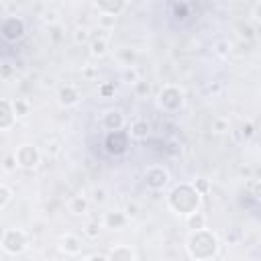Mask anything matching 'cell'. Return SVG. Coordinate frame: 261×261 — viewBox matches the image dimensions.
<instances>
[{
  "label": "cell",
  "instance_id": "cell-1",
  "mask_svg": "<svg viewBox=\"0 0 261 261\" xmlns=\"http://www.w3.org/2000/svg\"><path fill=\"white\" fill-rule=\"evenodd\" d=\"M188 253L196 261H208L218 253V237L212 230H194L188 237Z\"/></svg>",
  "mask_w": 261,
  "mask_h": 261
},
{
  "label": "cell",
  "instance_id": "cell-2",
  "mask_svg": "<svg viewBox=\"0 0 261 261\" xmlns=\"http://www.w3.org/2000/svg\"><path fill=\"white\" fill-rule=\"evenodd\" d=\"M169 208L177 214H190L200 206V194L190 184H179L169 192Z\"/></svg>",
  "mask_w": 261,
  "mask_h": 261
},
{
  "label": "cell",
  "instance_id": "cell-3",
  "mask_svg": "<svg viewBox=\"0 0 261 261\" xmlns=\"http://www.w3.org/2000/svg\"><path fill=\"white\" fill-rule=\"evenodd\" d=\"M184 92L177 86H165L161 88L159 96H157V104L159 108H163L165 112H177L184 106Z\"/></svg>",
  "mask_w": 261,
  "mask_h": 261
},
{
  "label": "cell",
  "instance_id": "cell-4",
  "mask_svg": "<svg viewBox=\"0 0 261 261\" xmlns=\"http://www.w3.org/2000/svg\"><path fill=\"white\" fill-rule=\"evenodd\" d=\"M0 243H2V249L10 255H18L27 249V234L20 230V228H8L4 230V234L0 237Z\"/></svg>",
  "mask_w": 261,
  "mask_h": 261
},
{
  "label": "cell",
  "instance_id": "cell-5",
  "mask_svg": "<svg viewBox=\"0 0 261 261\" xmlns=\"http://www.w3.org/2000/svg\"><path fill=\"white\" fill-rule=\"evenodd\" d=\"M14 159H16V165L22 167V169H35L39 163H41V151L35 147V145H20L16 151H14Z\"/></svg>",
  "mask_w": 261,
  "mask_h": 261
},
{
  "label": "cell",
  "instance_id": "cell-6",
  "mask_svg": "<svg viewBox=\"0 0 261 261\" xmlns=\"http://www.w3.org/2000/svg\"><path fill=\"white\" fill-rule=\"evenodd\" d=\"M143 179H145V186H147L149 190L159 192V190H163V188L169 184V173H167V169L161 167V165H151V167L145 169Z\"/></svg>",
  "mask_w": 261,
  "mask_h": 261
},
{
  "label": "cell",
  "instance_id": "cell-7",
  "mask_svg": "<svg viewBox=\"0 0 261 261\" xmlns=\"http://www.w3.org/2000/svg\"><path fill=\"white\" fill-rule=\"evenodd\" d=\"M0 35L8 43H14V41L22 39V35H24V22L18 16H6L0 22Z\"/></svg>",
  "mask_w": 261,
  "mask_h": 261
},
{
  "label": "cell",
  "instance_id": "cell-8",
  "mask_svg": "<svg viewBox=\"0 0 261 261\" xmlns=\"http://www.w3.org/2000/svg\"><path fill=\"white\" fill-rule=\"evenodd\" d=\"M106 151L112 153V155H122L128 147V137L122 133V130H116V133H108L106 137Z\"/></svg>",
  "mask_w": 261,
  "mask_h": 261
},
{
  "label": "cell",
  "instance_id": "cell-9",
  "mask_svg": "<svg viewBox=\"0 0 261 261\" xmlns=\"http://www.w3.org/2000/svg\"><path fill=\"white\" fill-rule=\"evenodd\" d=\"M122 124H124V116H122V112H120V110H116V108L108 110V112L102 116V126H104L106 130H110V133L120 130V128H122Z\"/></svg>",
  "mask_w": 261,
  "mask_h": 261
},
{
  "label": "cell",
  "instance_id": "cell-10",
  "mask_svg": "<svg viewBox=\"0 0 261 261\" xmlns=\"http://www.w3.org/2000/svg\"><path fill=\"white\" fill-rule=\"evenodd\" d=\"M57 100H59L61 106H73V104H77V100H80V92H77L75 86L65 84V86H61V88L57 90Z\"/></svg>",
  "mask_w": 261,
  "mask_h": 261
},
{
  "label": "cell",
  "instance_id": "cell-11",
  "mask_svg": "<svg viewBox=\"0 0 261 261\" xmlns=\"http://www.w3.org/2000/svg\"><path fill=\"white\" fill-rule=\"evenodd\" d=\"M14 110H12V102L8 100H0V130L10 128L14 124Z\"/></svg>",
  "mask_w": 261,
  "mask_h": 261
},
{
  "label": "cell",
  "instance_id": "cell-12",
  "mask_svg": "<svg viewBox=\"0 0 261 261\" xmlns=\"http://www.w3.org/2000/svg\"><path fill=\"white\" fill-rule=\"evenodd\" d=\"M82 239L77 234H65L61 239V251L67 255H80L82 253Z\"/></svg>",
  "mask_w": 261,
  "mask_h": 261
},
{
  "label": "cell",
  "instance_id": "cell-13",
  "mask_svg": "<svg viewBox=\"0 0 261 261\" xmlns=\"http://www.w3.org/2000/svg\"><path fill=\"white\" fill-rule=\"evenodd\" d=\"M108 261H135V251L128 245H116L110 249Z\"/></svg>",
  "mask_w": 261,
  "mask_h": 261
},
{
  "label": "cell",
  "instance_id": "cell-14",
  "mask_svg": "<svg viewBox=\"0 0 261 261\" xmlns=\"http://www.w3.org/2000/svg\"><path fill=\"white\" fill-rule=\"evenodd\" d=\"M106 228H112V230H116V228H122L124 224H126V216L122 214V210H112V212H106L104 214V222H102Z\"/></svg>",
  "mask_w": 261,
  "mask_h": 261
},
{
  "label": "cell",
  "instance_id": "cell-15",
  "mask_svg": "<svg viewBox=\"0 0 261 261\" xmlns=\"http://www.w3.org/2000/svg\"><path fill=\"white\" fill-rule=\"evenodd\" d=\"M96 8H98V12H104L106 16H118L124 8H126V2H122V0H116V2H98L96 4Z\"/></svg>",
  "mask_w": 261,
  "mask_h": 261
},
{
  "label": "cell",
  "instance_id": "cell-16",
  "mask_svg": "<svg viewBox=\"0 0 261 261\" xmlns=\"http://www.w3.org/2000/svg\"><path fill=\"white\" fill-rule=\"evenodd\" d=\"M186 226H188L192 232L206 228V214H204V212H198V210L186 214Z\"/></svg>",
  "mask_w": 261,
  "mask_h": 261
},
{
  "label": "cell",
  "instance_id": "cell-17",
  "mask_svg": "<svg viewBox=\"0 0 261 261\" xmlns=\"http://www.w3.org/2000/svg\"><path fill=\"white\" fill-rule=\"evenodd\" d=\"M130 137L133 139H139V141H143V139H147L149 137V133H151V124L147 122V120H143V118H139V120H135L133 124H130Z\"/></svg>",
  "mask_w": 261,
  "mask_h": 261
},
{
  "label": "cell",
  "instance_id": "cell-18",
  "mask_svg": "<svg viewBox=\"0 0 261 261\" xmlns=\"http://www.w3.org/2000/svg\"><path fill=\"white\" fill-rule=\"evenodd\" d=\"M106 51H108V43H106L104 37H98V39H92L90 41V53L94 57H104Z\"/></svg>",
  "mask_w": 261,
  "mask_h": 261
},
{
  "label": "cell",
  "instance_id": "cell-19",
  "mask_svg": "<svg viewBox=\"0 0 261 261\" xmlns=\"http://www.w3.org/2000/svg\"><path fill=\"white\" fill-rule=\"evenodd\" d=\"M210 128H212V133H216V135H224V133H228V128H230V122H228L226 116H214Z\"/></svg>",
  "mask_w": 261,
  "mask_h": 261
},
{
  "label": "cell",
  "instance_id": "cell-20",
  "mask_svg": "<svg viewBox=\"0 0 261 261\" xmlns=\"http://www.w3.org/2000/svg\"><path fill=\"white\" fill-rule=\"evenodd\" d=\"M88 210V200L84 196H73L69 200V212L71 214H84Z\"/></svg>",
  "mask_w": 261,
  "mask_h": 261
},
{
  "label": "cell",
  "instance_id": "cell-21",
  "mask_svg": "<svg viewBox=\"0 0 261 261\" xmlns=\"http://www.w3.org/2000/svg\"><path fill=\"white\" fill-rule=\"evenodd\" d=\"M133 92H135V96L137 98H147L149 94H151V84L147 82V80H137L135 84H133Z\"/></svg>",
  "mask_w": 261,
  "mask_h": 261
},
{
  "label": "cell",
  "instance_id": "cell-22",
  "mask_svg": "<svg viewBox=\"0 0 261 261\" xmlns=\"http://www.w3.org/2000/svg\"><path fill=\"white\" fill-rule=\"evenodd\" d=\"M212 49H214V53L218 57H228V53H230V41L228 39H216L212 43Z\"/></svg>",
  "mask_w": 261,
  "mask_h": 261
},
{
  "label": "cell",
  "instance_id": "cell-23",
  "mask_svg": "<svg viewBox=\"0 0 261 261\" xmlns=\"http://www.w3.org/2000/svg\"><path fill=\"white\" fill-rule=\"evenodd\" d=\"M139 212H141V206H139V202H135V200H128V202L124 204V208H122V214L126 216V220L137 218Z\"/></svg>",
  "mask_w": 261,
  "mask_h": 261
},
{
  "label": "cell",
  "instance_id": "cell-24",
  "mask_svg": "<svg viewBox=\"0 0 261 261\" xmlns=\"http://www.w3.org/2000/svg\"><path fill=\"white\" fill-rule=\"evenodd\" d=\"M12 110H14V116H27L29 114V102L22 98H16L12 102Z\"/></svg>",
  "mask_w": 261,
  "mask_h": 261
},
{
  "label": "cell",
  "instance_id": "cell-25",
  "mask_svg": "<svg viewBox=\"0 0 261 261\" xmlns=\"http://www.w3.org/2000/svg\"><path fill=\"white\" fill-rule=\"evenodd\" d=\"M84 232H86V237H88V239H98V234H100V222L90 220V222L86 224Z\"/></svg>",
  "mask_w": 261,
  "mask_h": 261
},
{
  "label": "cell",
  "instance_id": "cell-26",
  "mask_svg": "<svg viewBox=\"0 0 261 261\" xmlns=\"http://www.w3.org/2000/svg\"><path fill=\"white\" fill-rule=\"evenodd\" d=\"M10 200H12V192H10V188H6V186L0 184V210L6 208V206L10 204Z\"/></svg>",
  "mask_w": 261,
  "mask_h": 261
},
{
  "label": "cell",
  "instance_id": "cell-27",
  "mask_svg": "<svg viewBox=\"0 0 261 261\" xmlns=\"http://www.w3.org/2000/svg\"><path fill=\"white\" fill-rule=\"evenodd\" d=\"M73 41H75L77 45H80V43H88V41H90V31H88V29H75Z\"/></svg>",
  "mask_w": 261,
  "mask_h": 261
},
{
  "label": "cell",
  "instance_id": "cell-28",
  "mask_svg": "<svg viewBox=\"0 0 261 261\" xmlns=\"http://www.w3.org/2000/svg\"><path fill=\"white\" fill-rule=\"evenodd\" d=\"M98 92H100V96L110 98V96L114 94V84H112V82H106V84H102V86L98 88Z\"/></svg>",
  "mask_w": 261,
  "mask_h": 261
},
{
  "label": "cell",
  "instance_id": "cell-29",
  "mask_svg": "<svg viewBox=\"0 0 261 261\" xmlns=\"http://www.w3.org/2000/svg\"><path fill=\"white\" fill-rule=\"evenodd\" d=\"M92 200H94L96 204H104V202H106V190H104V188H96V190L92 192Z\"/></svg>",
  "mask_w": 261,
  "mask_h": 261
},
{
  "label": "cell",
  "instance_id": "cell-30",
  "mask_svg": "<svg viewBox=\"0 0 261 261\" xmlns=\"http://www.w3.org/2000/svg\"><path fill=\"white\" fill-rule=\"evenodd\" d=\"M2 167L6 169V171H14L18 165H16V159H14V153L12 155H8L6 159H4V163H2Z\"/></svg>",
  "mask_w": 261,
  "mask_h": 261
},
{
  "label": "cell",
  "instance_id": "cell-31",
  "mask_svg": "<svg viewBox=\"0 0 261 261\" xmlns=\"http://www.w3.org/2000/svg\"><path fill=\"white\" fill-rule=\"evenodd\" d=\"M43 20H45V22H49V24L53 27V24H57L59 16H57V12H55V10H47V12L43 14Z\"/></svg>",
  "mask_w": 261,
  "mask_h": 261
},
{
  "label": "cell",
  "instance_id": "cell-32",
  "mask_svg": "<svg viewBox=\"0 0 261 261\" xmlns=\"http://www.w3.org/2000/svg\"><path fill=\"white\" fill-rule=\"evenodd\" d=\"M122 77H124V82H128V84H130V82L135 84V82L139 80V75H137V71H135L133 67H128V69H124V73H122Z\"/></svg>",
  "mask_w": 261,
  "mask_h": 261
},
{
  "label": "cell",
  "instance_id": "cell-33",
  "mask_svg": "<svg viewBox=\"0 0 261 261\" xmlns=\"http://www.w3.org/2000/svg\"><path fill=\"white\" fill-rule=\"evenodd\" d=\"M194 190H196L198 194H202V192H208V181H206L204 177L196 179V184H194Z\"/></svg>",
  "mask_w": 261,
  "mask_h": 261
},
{
  "label": "cell",
  "instance_id": "cell-34",
  "mask_svg": "<svg viewBox=\"0 0 261 261\" xmlns=\"http://www.w3.org/2000/svg\"><path fill=\"white\" fill-rule=\"evenodd\" d=\"M59 33H61V27H59V24H53V27H51V39H53V43H57V41L61 39Z\"/></svg>",
  "mask_w": 261,
  "mask_h": 261
},
{
  "label": "cell",
  "instance_id": "cell-35",
  "mask_svg": "<svg viewBox=\"0 0 261 261\" xmlns=\"http://www.w3.org/2000/svg\"><path fill=\"white\" fill-rule=\"evenodd\" d=\"M120 57L130 65V61L135 59V53H133V51H128V49H122V51H120Z\"/></svg>",
  "mask_w": 261,
  "mask_h": 261
},
{
  "label": "cell",
  "instance_id": "cell-36",
  "mask_svg": "<svg viewBox=\"0 0 261 261\" xmlns=\"http://www.w3.org/2000/svg\"><path fill=\"white\" fill-rule=\"evenodd\" d=\"M241 133H243V137H245V139L253 137V124H247V126H243V128H241Z\"/></svg>",
  "mask_w": 261,
  "mask_h": 261
},
{
  "label": "cell",
  "instance_id": "cell-37",
  "mask_svg": "<svg viewBox=\"0 0 261 261\" xmlns=\"http://www.w3.org/2000/svg\"><path fill=\"white\" fill-rule=\"evenodd\" d=\"M12 75V67L6 63V65H2V77H10Z\"/></svg>",
  "mask_w": 261,
  "mask_h": 261
},
{
  "label": "cell",
  "instance_id": "cell-38",
  "mask_svg": "<svg viewBox=\"0 0 261 261\" xmlns=\"http://www.w3.org/2000/svg\"><path fill=\"white\" fill-rule=\"evenodd\" d=\"M86 261H108V257H104V255H90Z\"/></svg>",
  "mask_w": 261,
  "mask_h": 261
}]
</instances>
